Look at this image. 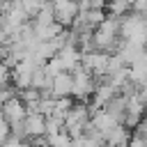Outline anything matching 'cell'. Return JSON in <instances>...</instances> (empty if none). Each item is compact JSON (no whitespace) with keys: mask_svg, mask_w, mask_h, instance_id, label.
Returning <instances> with one entry per match:
<instances>
[{"mask_svg":"<svg viewBox=\"0 0 147 147\" xmlns=\"http://www.w3.org/2000/svg\"><path fill=\"white\" fill-rule=\"evenodd\" d=\"M0 113H2V117L11 124V122H23L25 119V115H28V106L21 101V96L16 94V96H11V99H7L2 106H0Z\"/></svg>","mask_w":147,"mask_h":147,"instance_id":"3","label":"cell"},{"mask_svg":"<svg viewBox=\"0 0 147 147\" xmlns=\"http://www.w3.org/2000/svg\"><path fill=\"white\" fill-rule=\"evenodd\" d=\"M48 2H60V0H48Z\"/></svg>","mask_w":147,"mask_h":147,"instance_id":"7","label":"cell"},{"mask_svg":"<svg viewBox=\"0 0 147 147\" xmlns=\"http://www.w3.org/2000/svg\"><path fill=\"white\" fill-rule=\"evenodd\" d=\"M106 147H108V145H106Z\"/></svg>","mask_w":147,"mask_h":147,"instance_id":"8","label":"cell"},{"mask_svg":"<svg viewBox=\"0 0 147 147\" xmlns=\"http://www.w3.org/2000/svg\"><path fill=\"white\" fill-rule=\"evenodd\" d=\"M80 7H78V0H60V2H53V14H55V21L62 25V28H71V23L76 21Z\"/></svg>","mask_w":147,"mask_h":147,"instance_id":"1","label":"cell"},{"mask_svg":"<svg viewBox=\"0 0 147 147\" xmlns=\"http://www.w3.org/2000/svg\"><path fill=\"white\" fill-rule=\"evenodd\" d=\"M23 129H25L28 140L46 136V115H41V113H28L25 119H23Z\"/></svg>","mask_w":147,"mask_h":147,"instance_id":"4","label":"cell"},{"mask_svg":"<svg viewBox=\"0 0 147 147\" xmlns=\"http://www.w3.org/2000/svg\"><path fill=\"white\" fill-rule=\"evenodd\" d=\"M106 145L108 147H126L129 140H131V129L124 126V124H115L106 136H103Z\"/></svg>","mask_w":147,"mask_h":147,"instance_id":"5","label":"cell"},{"mask_svg":"<svg viewBox=\"0 0 147 147\" xmlns=\"http://www.w3.org/2000/svg\"><path fill=\"white\" fill-rule=\"evenodd\" d=\"M25 142H28V140H21V138H16V136L9 133V138L2 142V147H25Z\"/></svg>","mask_w":147,"mask_h":147,"instance_id":"6","label":"cell"},{"mask_svg":"<svg viewBox=\"0 0 147 147\" xmlns=\"http://www.w3.org/2000/svg\"><path fill=\"white\" fill-rule=\"evenodd\" d=\"M48 90H51V96L53 99H62V96H71L74 99V76H71V71L55 74Z\"/></svg>","mask_w":147,"mask_h":147,"instance_id":"2","label":"cell"}]
</instances>
